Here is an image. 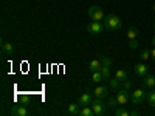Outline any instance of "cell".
I'll list each match as a JSON object with an SVG mask.
<instances>
[{"instance_id":"cell-12","label":"cell","mask_w":155,"mask_h":116,"mask_svg":"<svg viewBox=\"0 0 155 116\" xmlns=\"http://www.w3.org/2000/svg\"><path fill=\"white\" fill-rule=\"evenodd\" d=\"M101 65H102L101 59H93L92 62L88 63V71H90V73H95V71H98V70L101 68Z\"/></svg>"},{"instance_id":"cell-17","label":"cell","mask_w":155,"mask_h":116,"mask_svg":"<svg viewBox=\"0 0 155 116\" xmlns=\"http://www.w3.org/2000/svg\"><path fill=\"white\" fill-rule=\"evenodd\" d=\"M120 84L121 82L116 79V77H110V79H109V87L112 90H115V92H118V90H120Z\"/></svg>"},{"instance_id":"cell-26","label":"cell","mask_w":155,"mask_h":116,"mask_svg":"<svg viewBox=\"0 0 155 116\" xmlns=\"http://www.w3.org/2000/svg\"><path fill=\"white\" fill-rule=\"evenodd\" d=\"M129 47H130L132 50H135V48L138 47V40H137V39H134V40H129Z\"/></svg>"},{"instance_id":"cell-8","label":"cell","mask_w":155,"mask_h":116,"mask_svg":"<svg viewBox=\"0 0 155 116\" xmlns=\"http://www.w3.org/2000/svg\"><path fill=\"white\" fill-rule=\"evenodd\" d=\"M9 113H11L12 116H28V114H30V111H28L27 108H25L23 105H19V104L12 105L11 110H9Z\"/></svg>"},{"instance_id":"cell-24","label":"cell","mask_w":155,"mask_h":116,"mask_svg":"<svg viewBox=\"0 0 155 116\" xmlns=\"http://www.w3.org/2000/svg\"><path fill=\"white\" fill-rule=\"evenodd\" d=\"M116 105H118V101H116V96H115V98H110V99H109V104H107V107H109V108H116Z\"/></svg>"},{"instance_id":"cell-13","label":"cell","mask_w":155,"mask_h":116,"mask_svg":"<svg viewBox=\"0 0 155 116\" xmlns=\"http://www.w3.org/2000/svg\"><path fill=\"white\" fill-rule=\"evenodd\" d=\"M143 84H144L147 88H153V87H155V76H153V74H146L144 79H143Z\"/></svg>"},{"instance_id":"cell-18","label":"cell","mask_w":155,"mask_h":116,"mask_svg":"<svg viewBox=\"0 0 155 116\" xmlns=\"http://www.w3.org/2000/svg\"><path fill=\"white\" fill-rule=\"evenodd\" d=\"M99 71L102 73V77H104V81H109V79H110V67H107V65H101Z\"/></svg>"},{"instance_id":"cell-14","label":"cell","mask_w":155,"mask_h":116,"mask_svg":"<svg viewBox=\"0 0 155 116\" xmlns=\"http://www.w3.org/2000/svg\"><path fill=\"white\" fill-rule=\"evenodd\" d=\"M67 111H68L71 116H76V114H79V111H81V105L78 104V102H74V104H70V105L67 107Z\"/></svg>"},{"instance_id":"cell-30","label":"cell","mask_w":155,"mask_h":116,"mask_svg":"<svg viewBox=\"0 0 155 116\" xmlns=\"http://www.w3.org/2000/svg\"><path fill=\"white\" fill-rule=\"evenodd\" d=\"M153 30H155V22H153Z\"/></svg>"},{"instance_id":"cell-23","label":"cell","mask_w":155,"mask_h":116,"mask_svg":"<svg viewBox=\"0 0 155 116\" xmlns=\"http://www.w3.org/2000/svg\"><path fill=\"white\" fill-rule=\"evenodd\" d=\"M140 59H141V60H144V62H147L149 59H152V57H150V51H147V50H144V51H143V53H141V54H140Z\"/></svg>"},{"instance_id":"cell-28","label":"cell","mask_w":155,"mask_h":116,"mask_svg":"<svg viewBox=\"0 0 155 116\" xmlns=\"http://www.w3.org/2000/svg\"><path fill=\"white\" fill-rule=\"evenodd\" d=\"M130 114H132V116H137V114H138V111H137V110H132V111H130Z\"/></svg>"},{"instance_id":"cell-2","label":"cell","mask_w":155,"mask_h":116,"mask_svg":"<svg viewBox=\"0 0 155 116\" xmlns=\"http://www.w3.org/2000/svg\"><path fill=\"white\" fill-rule=\"evenodd\" d=\"M90 107L93 108V113L96 116H102V114H106V111H107V104L102 99H99V98H95L92 101V104H90Z\"/></svg>"},{"instance_id":"cell-21","label":"cell","mask_w":155,"mask_h":116,"mask_svg":"<svg viewBox=\"0 0 155 116\" xmlns=\"http://www.w3.org/2000/svg\"><path fill=\"white\" fill-rule=\"evenodd\" d=\"M115 114H116V116H130V111L126 110L124 105H121L120 108H115Z\"/></svg>"},{"instance_id":"cell-4","label":"cell","mask_w":155,"mask_h":116,"mask_svg":"<svg viewBox=\"0 0 155 116\" xmlns=\"http://www.w3.org/2000/svg\"><path fill=\"white\" fill-rule=\"evenodd\" d=\"M147 98L146 92L143 88H138V90H134L132 95H130V102L132 104H141V102H144Z\"/></svg>"},{"instance_id":"cell-3","label":"cell","mask_w":155,"mask_h":116,"mask_svg":"<svg viewBox=\"0 0 155 116\" xmlns=\"http://www.w3.org/2000/svg\"><path fill=\"white\" fill-rule=\"evenodd\" d=\"M88 17L92 20H96V22H102L104 17H106V12H104V9H102L101 6L93 5V6L88 8Z\"/></svg>"},{"instance_id":"cell-16","label":"cell","mask_w":155,"mask_h":116,"mask_svg":"<svg viewBox=\"0 0 155 116\" xmlns=\"http://www.w3.org/2000/svg\"><path fill=\"white\" fill-rule=\"evenodd\" d=\"M138 33H140V30L138 28H135V27H132V28H129L127 30V39H129V40H134V39H137L138 37Z\"/></svg>"},{"instance_id":"cell-19","label":"cell","mask_w":155,"mask_h":116,"mask_svg":"<svg viewBox=\"0 0 155 116\" xmlns=\"http://www.w3.org/2000/svg\"><path fill=\"white\" fill-rule=\"evenodd\" d=\"M79 114H81V116H92V114H95V113H93V108H92V107L84 105V107H81Z\"/></svg>"},{"instance_id":"cell-27","label":"cell","mask_w":155,"mask_h":116,"mask_svg":"<svg viewBox=\"0 0 155 116\" xmlns=\"http://www.w3.org/2000/svg\"><path fill=\"white\" fill-rule=\"evenodd\" d=\"M150 57H152V59L155 60V47H153V48L150 50Z\"/></svg>"},{"instance_id":"cell-10","label":"cell","mask_w":155,"mask_h":116,"mask_svg":"<svg viewBox=\"0 0 155 116\" xmlns=\"http://www.w3.org/2000/svg\"><path fill=\"white\" fill-rule=\"evenodd\" d=\"M134 70H135L137 76H140V77H144L147 74V65L146 63H137V65H134Z\"/></svg>"},{"instance_id":"cell-1","label":"cell","mask_w":155,"mask_h":116,"mask_svg":"<svg viewBox=\"0 0 155 116\" xmlns=\"http://www.w3.org/2000/svg\"><path fill=\"white\" fill-rule=\"evenodd\" d=\"M102 23H104V28L109 30V31H118L121 30L123 27V20L120 16H116V14H106L104 20H102Z\"/></svg>"},{"instance_id":"cell-29","label":"cell","mask_w":155,"mask_h":116,"mask_svg":"<svg viewBox=\"0 0 155 116\" xmlns=\"http://www.w3.org/2000/svg\"><path fill=\"white\" fill-rule=\"evenodd\" d=\"M152 44H153V47H155V34H153V37H152Z\"/></svg>"},{"instance_id":"cell-7","label":"cell","mask_w":155,"mask_h":116,"mask_svg":"<svg viewBox=\"0 0 155 116\" xmlns=\"http://www.w3.org/2000/svg\"><path fill=\"white\" fill-rule=\"evenodd\" d=\"M92 93L95 98H99V99H104L109 96V87L106 85H96L95 90H92Z\"/></svg>"},{"instance_id":"cell-22","label":"cell","mask_w":155,"mask_h":116,"mask_svg":"<svg viewBox=\"0 0 155 116\" xmlns=\"http://www.w3.org/2000/svg\"><path fill=\"white\" fill-rule=\"evenodd\" d=\"M147 104L155 108V90H152V92L147 93Z\"/></svg>"},{"instance_id":"cell-5","label":"cell","mask_w":155,"mask_h":116,"mask_svg":"<svg viewBox=\"0 0 155 116\" xmlns=\"http://www.w3.org/2000/svg\"><path fill=\"white\" fill-rule=\"evenodd\" d=\"M104 30H106V28H104V23L96 22V20H92V22L87 25V31H88V34H101Z\"/></svg>"},{"instance_id":"cell-11","label":"cell","mask_w":155,"mask_h":116,"mask_svg":"<svg viewBox=\"0 0 155 116\" xmlns=\"http://www.w3.org/2000/svg\"><path fill=\"white\" fill-rule=\"evenodd\" d=\"M14 53V47H12L11 42H3L2 44V54L3 56H11Z\"/></svg>"},{"instance_id":"cell-20","label":"cell","mask_w":155,"mask_h":116,"mask_svg":"<svg viewBox=\"0 0 155 116\" xmlns=\"http://www.w3.org/2000/svg\"><path fill=\"white\" fill-rule=\"evenodd\" d=\"M93 76H92V81L95 82V84H99V82H102L104 81V77H102V73L98 70V71H95V73H92Z\"/></svg>"},{"instance_id":"cell-25","label":"cell","mask_w":155,"mask_h":116,"mask_svg":"<svg viewBox=\"0 0 155 116\" xmlns=\"http://www.w3.org/2000/svg\"><path fill=\"white\" fill-rule=\"evenodd\" d=\"M101 63H102V65L110 67V65H112V59H110L109 56H102V57H101Z\"/></svg>"},{"instance_id":"cell-9","label":"cell","mask_w":155,"mask_h":116,"mask_svg":"<svg viewBox=\"0 0 155 116\" xmlns=\"http://www.w3.org/2000/svg\"><path fill=\"white\" fill-rule=\"evenodd\" d=\"M92 101H93L92 93L85 92V93H82V95L79 96V99H78V104H79L81 107H84V105H90V104H92Z\"/></svg>"},{"instance_id":"cell-31","label":"cell","mask_w":155,"mask_h":116,"mask_svg":"<svg viewBox=\"0 0 155 116\" xmlns=\"http://www.w3.org/2000/svg\"><path fill=\"white\" fill-rule=\"evenodd\" d=\"M153 11H155V5H153Z\"/></svg>"},{"instance_id":"cell-15","label":"cell","mask_w":155,"mask_h":116,"mask_svg":"<svg viewBox=\"0 0 155 116\" xmlns=\"http://www.w3.org/2000/svg\"><path fill=\"white\" fill-rule=\"evenodd\" d=\"M115 77H116V79H118L121 84H124V82L127 81V71H126V70H121V68L116 70V71H115Z\"/></svg>"},{"instance_id":"cell-6","label":"cell","mask_w":155,"mask_h":116,"mask_svg":"<svg viewBox=\"0 0 155 116\" xmlns=\"http://www.w3.org/2000/svg\"><path fill=\"white\" fill-rule=\"evenodd\" d=\"M116 101H118L120 105H126L129 101H130V96H129V88H121L116 92Z\"/></svg>"}]
</instances>
